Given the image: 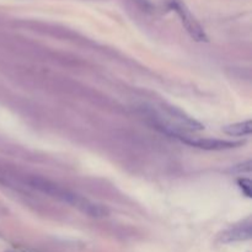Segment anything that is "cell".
<instances>
[{
  "mask_svg": "<svg viewBox=\"0 0 252 252\" xmlns=\"http://www.w3.org/2000/svg\"><path fill=\"white\" fill-rule=\"evenodd\" d=\"M29 184L31 185V187L38 189L39 192L47 194V196L53 197V198L59 199V201L71 204V206L78 208L80 212L88 214L89 217L103 218V217L108 214V209L106 207L90 202L89 199L84 198V197L59 186L58 184L51 181V180L43 179V177L39 176H32L29 179Z\"/></svg>",
  "mask_w": 252,
  "mask_h": 252,
  "instance_id": "obj_1",
  "label": "cell"
},
{
  "mask_svg": "<svg viewBox=\"0 0 252 252\" xmlns=\"http://www.w3.org/2000/svg\"><path fill=\"white\" fill-rule=\"evenodd\" d=\"M169 5L172 10L177 12L182 25H184V27L192 38L198 42L207 41V34L204 32L203 27L201 26V24L197 21L196 17L193 16V14L189 11V7L184 2L180 1V0H170Z\"/></svg>",
  "mask_w": 252,
  "mask_h": 252,
  "instance_id": "obj_2",
  "label": "cell"
},
{
  "mask_svg": "<svg viewBox=\"0 0 252 252\" xmlns=\"http://www.w3.org/2000/svg\"><path fill=\"white\" fill-rule=\"evenodd\" d=\"M177 139H180L182 143L189 145V147H194L203 150H226L243 145L241 142H230V140L211 139V138L189 137V135L186 134H181L180 137H177Z\"/></svg>",
  "mask_w": 252,
  "mask_h": 252,
  "instance_id": "obj_3",
  "label": "cell"
},
{
  "mask_svg": "<svg viewBox=\"0 0 252 252\" xmlns=\"http://www.w3.org/2000/svg\"><path fill=\"white\" fill-rule=\"evenodd\" d=\"M251 220L243 221L241 224L233 226V228L228 229L226 231H224L220 235V241L221 243H236V241H246L250 240L252 236V229H251Z\"/></svg>",
  "mask_w": 252,
  "mask_h": 252,
  "instance_id": "obj_4",
  "label": "cell"
},
{
  "mask_svg": "<svg viewBox=\"0 0 252 252\" xmlns=\"http://www.w3.org/2000/svg\"><path fill=\"white\" fill-rule=\"evenodd\" d=\"M252 130V122L250 120L244 121V122L234 123V125H229L223 128V132L228 135H233V137H246L250 135Z\"/></svg>",
  "mask_w": 252,
  "mask_h": 252,
  "instance_id": "obj_5",
  "label": "cell"
},
{
  "mask_svg": "<svg viewBox=\"0 0 252 252\" xmlns=\"http://www.w3.org/2000/svg\"><path fill=\"white\" fill-rule=\"evenodd\" d=\"M239 187L241 189V191L246 194V197L252 196V184L249 179H239L238 180Z\"/></svg>",
  "mask_w": 252,
  "mask_h": 252,
  "instance_id": "obj_6",
  "label": "cell"
},
{
  "mask_svg": "<svg viewBox=\"0 0 252 252\" xmlns=\"http://www.w3.org/2000/svg\"><path fill=\"white\" fill-rule=\"evenodd\" d=\"M251 169H252V161H251V160H249V161L244 162V164L236 165V166L233 167L230 171L239 172V174H244V172H246V174H250Z\"/></svg>",
  "mask_w": 252,
  "mask_h": 252,
  "instance_id": "obj_7",
  "label": "cell"
},
{
  "mask_svg": "<svg viewBox=\"0 0 252 252\" xmlns=\"http://www.w3.org/2000/svg\"><path fill=\"white\" fill-rule=\"evenodd\" d=\"M133 1H134L138 6L142 7L143 10H149L150 7H152L150 6V2L148 1V0H133Z\"/></svg>",
  "mask_w": 252,
  "mask_h": 252,
  "instance_id": "obj_8",
  "label": "cell"
}]
</instances>
